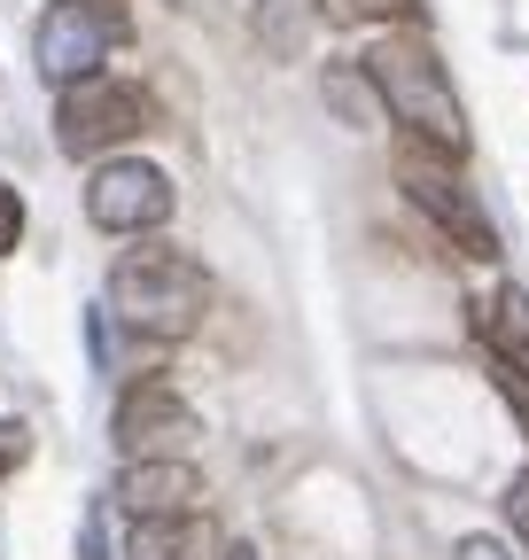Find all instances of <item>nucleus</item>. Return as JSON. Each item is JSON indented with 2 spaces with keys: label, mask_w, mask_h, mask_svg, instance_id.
Wrapping results in <instances>:
<instances>
[{
  "label": "nucleus",
  "mask_w": 529,
  "mask_h": 560,
  "mask_svg": "<svg viewBox=\"0 0 529 560\" xmlns=\"http://www.w3.org/2000/svg\"><path fill=\"white\" fill-rule=\"evenodd\" d=\"M117 506L164 522V514H203V467L195 459H125L117 475Z\"/></svg>",
  "instance_id": "6e6552de"
},
{
  "label": "nucleus",
  "mask_w": 529,
  "mask_h": 560,
  "mask_svg": "<svg viewBox=\"0 0 529 560\" xmlns=\"http://www.w3.org/2000/svg\"><path fill=\"white\" fill-rule=\"evenodd\" d=\"M506 522H514V537L529 545V467H521V475L506 482Z\"/></svg>",
  "instance_id": "2eb2a0df"
},
{
  "label": "nucleus",
  "mask_w": 529,
  "mask_h": 560,
  "mask_svg": "<svg viewBox=\"0 0 529 560\" xmlns=\"http://www.w3.org/2000/svg\"><path fill=\"white\" fill-rule=\"evenodd\" d=\"M366 70H374V86H381V109L405 125V140H421V149H436V156H451V164L468 156V109H459L444 62H436L413 32H389V39L366 55Z\"/></svg>",
  "instance_id": "f03ea898"
},
{
  "label": "nucleus",
  "mask_w": 529,
  "mask_h": 560,
  "mask_svg": "<svg viewBox=\"0 0 529 560\" xmlns=\"http://www.w3.org/2000/svg\"><path fill=\"white\" fill-rule=\"evenodd\" d=\"M79 552H86V560H109V545H102V514H86V537H79Z\"/></svg>",
  "instance_id": "f3484780"
},
{
  "label": "nucleus",
  "mask_w": 529,
  "mask_h": 560,
  "mask_svg": "<svg viewBox=\"0 0 529 560\" xmlns=\"http://www.w3.org/2000/svg\"><path fill=\"white\" fill-rule=\"evenodd\" d=\"M24 242V195L9 187V179H0V257H9Z\"/></svg>",
  "instance_id": "4468645a"
},
{
  "label": "nucleus",
  "mask_w": 529,
  "mask_h": 560,
  "mask_svg": "<svg viewBox=\"0 0 529 560\" xmlns=\"http://www.w3.org/2000/svg\"><path fill=\"white\" fill-rule=\"evenodd\" d=\"M475 335H491L498 359L529 366V296L521 289H498L491 304H475Z\"/></svg>",
  "instance_id": "9b49d317"
},
{
  "label": "nucleus",
  "mask_w": 529,
  "mask_h": 560,
  "mask_svg": "<svg viewBox=\"0 0 529 560\" xmlns=\"http://www.w3.org/2000/svg\"><path fill=\"white\" fill-rule=\"evenodd\" d=\"M141 132H156V102L132 79H109V70L62 86V102H55L62 156H109V149H125V140H141Z\"/></svg>",
  "instance_id": "7ed1b4c3"
},
{
  "label": "nucleus",
  "mask_w": 529,
  "mask_h": 560,
  "mask_svg": "<svg viewBox=\"0 0 529 560\" xmlns=\"http://www.w3.org/2000/svg\"><path fill=\"white\" fill-rule=\"evenodd\" d=\"M319 16L327 24H389V32H405V24H421V0H319Z\"/></svg>",
  "instance_id": "f8f14e48"
},
{
  "label": "nucleus",
  "mask_w": 529,
  "mask_h": 560,
  "mask_svg": "<svg viewBox=\"0 0 529 560\" xmlns=\"http://www.w3.org/2000/svg\"><path fill=\"white\" fill-rule=\"evenodd\" d=\"M86 219L102 234H156L172 219V172L141 156H102V172L86 179Z\"/></svg>",
  "instance_id": "423d86ee"
},
{
  "label": "nucleus",
  "mask_w": 529,
  "mask_h": 560,
  "mask_svg": "<svg viewBox=\"0 0 529 560\" xmlns=\"http://www.w3.org/2000/svg\"><path fill=\"white\" fill-rule=\"evenodd\" d=\"M9 467H16V459H9V452H0V475H9Z\"/></svg>",
  "instance_id": "6ab92c4d"
},
{
  "label": "nucleus",
  "mask_w": 529,
  "mask_h": 560,
  "mask_svg": "<svg viewBox=\"0 0 529 560\" xmlns=\"http://www.w3.org/2000/svg\"><path fill=\"white\" fill-rule=\"evenodd\" d=\"M451 156H436V149H421V140H405V149H397V179H405V195H413V210H428L436 219V234L459 249V257H498V226L483 219V202L459 187L451 172H444Z\"/></svg>",
  "instance_id": "39448f33"
},
{
  "label": "nucleus",
  "mask_w": 529,
  "mask_h": 560,
  "mask_svg": "<svg viewBox=\"0 0 529 560\" xmlns=\"http://www.w3.org/2000/svg\"><path fill=\"white\" fill-rule=\"evenodd\" d=\"M491 382H498V397L514 405V420L529 429V366H514V359H491Z\"/></svg>",
  "instance_id": "ddd939ff"
},
{
  "label": "nucleus",
  "mask_w": 529,
  "mask_h": 560,
  "mask_svg": "<svg viewBox=\"0 0 529 560\" xmlns=\"http://www.w3.org/2000/svg\"><path fill=\"white\" fill-rule=\"evenodd\" d=\"M219 529L211 514H164V522H141L132 529V560H219Z\"/></svg>",
  "instance_id": "1a4fd4ad"
},
{
  "label": "nucleus",
  "mask_w": 529,
  "mask_h": 560,
  "mask_svg": "<svg viewBox=\"0 0 529 560\" xmlns=\"http://www.w3.org/2000/svg\"><path fill=\"white\" fill-rule=\"evenodd\" d=\"M319 94H327V109H336L343 125H358V132L389 125L381 86H374V70H366V62H327V70H319Z\"/></svg>",
  "instance_id": "9d476101"
},
{
  "label": "nucleus",
  "mask_w": 529,
  "mask_h": 560,
  "mask_svg": "<svg viewBox=\"0 0 529 560\" xmlns=\"http://www.w3.org/2000/svg\"><path fill=\"white\" fill-rule=\"evenodd\" d=\"M109 304H117V319L132 335L187 342L203 327V312H211V272L187 249H172V242H141V249H125L109 265Z\"/></svg>",
  "instance_id": "f257e3e1"
},
{
  "label": "nucleus",
  "mask_w": 529,
  "mask_h": 560,
  "mask_svg": "<svg viewBox=\"0 0 529 560\" xmlns=\"http://www.w3.org/2000/svg\"><path fill=\"white\" fill-rule=\"evenodd\" d=\"M451 560H514V552H506L498 537H459V552H451Z\"/></svg>",
  "instance_id": "dca6fc26"
},
{
  "label": "nucleus",
  "mask_w": 529,
  "mask_h": 560,
  "mask_svg": "<svg viewBox=\"0 0 529 560\" xmlns=\"http://www.w3.org/2000/svg\"><path fill=\"white\" fill-rule=\"evenodd\" d=\"M109 436L125 459H187V444L203 436L195 429V412L172 397V382H149V374H132L117 412H109Z\"/></svg>",
  "instance_id": "0eeeda50"
},
{
  "label": "nucleus",
  "mask_w": 529,
  "mask_h": 560,
  "mask_svg": "<svg viewBox=\"0 0 529 560\" xmlns=\"http://www.w3.org/2000/svg\"><path fill=\"white\" fill-rule=\"evenodd\" d=\"M219 560H257V552H249V545H226V552H219Z\"/></svg>",
  "instance_id": "a211bd4d"
},
{
  "label": "nucleus",
  "mask_w": 529,
  "mask_h": 560,
  "mask_svg": "<svg viewBox=\"0 0 529 560\" xmlns=\"http://www.w3.org/2000/svg\"><path fill=\"white\" fill-rule=\"evenodd\" d=\"M117 39H125V16L109 9V0H47V16H39V32H32L39 79H47V86L94 79Z\"/></svg>",
  "instance_id": "20e7f679"
}]
</instances>
